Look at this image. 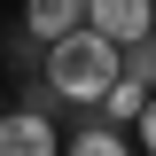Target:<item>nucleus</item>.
<instances>
[{"label":"nucleus","mask_w":156,"mask_h":156,"mask_svg":"<svg viewBox=\"0 0 156 156\" xmlns=\"http://www.w3.org/2000/svg\"><path fill=\"white\" fill-rule=\"evenodd\" d=\"M39 78H47V94H55L62 109H101V101L125 86V47H109V39L86 23V31H70V39L47 47Z\"/></svg>","instance_id":"obj_1"},{"label":"nucleus","mask_w":156,"mask_h":156,"mask_svg":"<svg viewBox=\"0 0 156 156\" xmlns=\"http://www.w3.org/2000/svg\"><path fill=\"white\" fill-rule=\"evenodd\" d=\"M86 23H94L109 47H140L156 31V0H86Z\"/></svg>","instance_id":"obj_2"},{"label":"nucleus","mask_w":156,"mask_h":156,"mask_svg":"<svg viewBox=\"0 0 156 156\" xmlns=\"http://www.w3.org/2000/svg\"><path fill=\"white\" fill-rule=\"evenodd\" d=\"M0 156H62V133H55V117H39V109H8L0 117Z\"/></svg>","instance_id":"obj_3"},{"label":"nucleus","mask_w":156,"mask_h":156,"mask_svg":"<svg viewBox=\"0 0 156 156\" xmlns=\"http://www.w3.org/2000/svg\"><path fill=\"white\" fill-rule=\"evenodd\" d=\"M23 31H31L39 47H55V39L86 31V0H23Z\"/></svg>","instance_id":"obj_4"},{"label":"nucleus","mask_w":156,"mask_h":156,"mask_svg":"<svg viewBox=\"0 0 156 156\" xmlns=\"http://www.w3.org/2000/svg\"><path fill=\"white\" fill-rule=\"evenodd\" d=\"M62 156H133V140L117 133V125H101V117H94V125H78V133L62 140Z\"/></svg>","instance_id":"obj_5"},{"label":"nucleus","mask_w":156,"mask_h":156,"mask_svg":"<svg viewBox=\"0 0 156 156\" xmlns=\"http://www.w3.org/2000/svg\"><path fill=\"white\" fill-rule=\"evenodd\" d=\"M140 117H148V94H140L133 78H125V86L101 101V125H117V133H125V125H140Z\"/></svg>","instance_id":"obj_6"},{"label":"nucleus","mask_w":156,"mask_h":156,"mask_svg":"<svg viewBox=\"0 0 156 156\" xmlns=\"http://www.w3.org/2000/svg\"><path fill=\"white\" fill-rule=\"evenodd\" d=\"M125 78H133L140 94H156V31L140 39V47H125Z\"/></svg>","instance_id":"obj_7"},{"label":"nucleus","mask_w":156,"mask_h":156,"mask_svg":"<svg viewBox=\"0 0 156 156\" xmlns=\"http://www.w3.org/2000/svg\"><path fill=\"white\" fill-rule=\"evenodd\" d=\"M140 156H156V94H148V117H140Z\"/></svg>","instance_id":"obj_8"},{"label":"nucleus","mask_w":156,"mask_h":156,"mask_svg":"<svg viewBox=\"0 0 156 156\" xmlns=\"http://www.w3.org/2000/svg\"><path fill=\"white\" fill-rule=\"evenodd\" d=\"M0 117H8V101H0Z\"/></svg>","instance_id":"obj_9"}]
</instances>
